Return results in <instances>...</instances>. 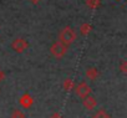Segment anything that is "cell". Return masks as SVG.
I'll return each instance as SVG.
<instances>
[{"label": "cell", "instance_id": "obj_7", "mask_svg": "<svg viewBox=\"0 0 127 118\" xmlns=\"http://www.w3.org/2000/svg\"><path fill=\"white\" fill-rule=\"evenodd\" d=\"M86 75H87V76H90L91 78H95V77H96V76L98 75V72H97V71H96L95 69H90V70H89V71L86 72Z\"/></svg>", "mask_w": 127, "mask_h": 118}, {"label": "cell", "instance_id": "obj_10", "mask_svg": "<svg viewBox=\"0 0 127 118\" xmlns=\"http://www.w3.org/2000/svg\"><path fill=\"white\" fill-rule=\"evenodd\" d=\"M4 78V73H3V71H0V81H1Z\"/></svg>", "mask_w": 127, "mask_h": 118}, {"label": "cell", "instance_id": "obj_3", "mask_svg": "<svg viewBox=\"0 0 127 118\" xmlns=\"http://www.w3.org/2000/svg\"><path fill=\"white\" fill-rule=\"evenodd\" d=\"M11 46H13V48L16 51V52H23V51H25L26 48H28V42L24 40V39H15L14 41H13V44H11Z\"/></svg>", "mask_w": 127, "mask_h": 118}, {"label": "cell", "instance_id": "obj_11", "mask_svg": "<svg viewBox=\"0 0 127 118\" xmlns=\"http://www.w3.org/2000/svg\"><path fill=\"white\" fill-rule=\"evenodd\" d=\"M30 1H31L32 4H37V3L40 1V0H30Z\"/></svg>", "mask_w": 127, "mask_h": 118}, {"label": "cell", "instance_id": "obj_6", "mask_svg": "<svg viewBox=\"0 0 127 118\" xmlns=\"http://www.w3.org/2000/svg\"><path fill=\"white\" fill-rule=\"evenodd\" d=\"M86 4H87L90 8L95 9V8H97V6L100 5V0H86Z\"/></svg>", "mask_w": 127, "mask_h": 118}, {"label": "cell", "instance_id": "obj_8", "mask_svg": "<svg viewBox=\"0 0 127 118\" xmlns=\"http://www.w3.org/2000/svg\"><path fill=\"white\" fill-rule=\"evenodd\" d=\"M84 104H85L86 107L91 108V107L95 104V101H94V98H86V99H85V102H84Z\"/></svg>", "mask_w": 127, "mask_h": 118}, {"label": "cell", "instance_id": "obj_4", "mask_svg": "<svg viewBox=\"0 0 127 118\" xmlns=\"http://www.w3.org/2000/svg\"><path fill=\"white\" fill-rule=\"evenodd\" d=\"M76 91H77V93H79L80 96L85 97V96L90 92V87H89L86 83H81V85L77 87V90H76Z\"/></svg>", "mask_w": 127, "mask_h": 118}, {"label": "cell", "instance_id": "obj_1", "mask_svg": "<svg viewBox=\"0 0 127 118\" xmlns=\"http://www.w3.org/2000/svg\"><path fill=\"white\" fill-rule=\"evenodd\" d=\"M76 39V32L71 29V27H65L61 32H60V37L59 41L62 42L65 46H70Z\"/></svg>", "mask_w": 127, "mask_h": 118}, {"label": "cell", "instance_id": "obj_9", "mask_svg": "<svg viewBox=\"0 0 127 118\" xmlns=\"http://www.w3.org/2000/svg\"><path fill=\"white\" fill-rule=\"evenodd\" d=\"M94 118H110V117H108L103 111H101V112H98L97 114H95V116H94Z\"/></svg>", "mask_w": 127, "mask_h": 118}, {"label": "cell", "instance_id": "obj_2", "mask_svg": "<svg viewBox=\"0 0 127 118\" xmlns=\"http://www.w3.org/2000/svg\"><path fill=\"white\" fill-rule=\"evenodd\" d=\"M51 53L55 56V57H62L64 55H65V52H66V50H67V46H65L62 42H60V41H56L52 46H51Z\"/></svg>", "mask_w": 127, "mask_h": 118}, {"label": "cell", "instance_id": "obj_5", "mask_svg": "<svg viewBox=\"0 0 127 118\" xmlns=\"http://www.w3.org/2000/svg\"><path fill=\"white\" fill-rule=\"evenodd\" d=\"M80 30H81V34H82V35H87V34L91 31V25L85 23V24H82V25H81Z\"/></svg>", "mask_w": 127, "mask_h": 118}]
</instances>
